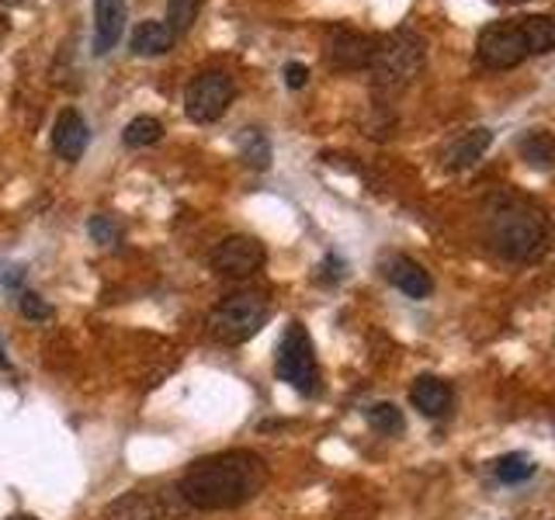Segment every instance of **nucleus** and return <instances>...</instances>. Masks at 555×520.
Instances as JSON below:
<instances>
[{
    "instance_id": "nucleus-1",
    "label": "nucleus",
    "mask_w": 555,
    "mask_h": 520,
    "mask_svg": "<svg viewBox=\"0 0 555 520\" xmlns=\"http://www.w3.org/2000/svg\"><path fill=\"white\" fill-rule=\"evenodd\" d=\"M268 482V465L257 451H219L184 468L178 496L195 510H236Z\"/></svg>"
},
{
    "instance_id": "nucleus-30",
    "label": "nucleus",
    "mask_w": 555,
    "mask_h": 520,
    "mask_svg": "<svg viewBox=\"0 0 555 520\" xmlns=\"http://www.w3.org/2000/svg\"><path fill=\"white\" fill-rule=\"evenodd\" d=\"M500 4H528V0H500Z\"/></svg>"
},
{
    "instance_id": "nucleus-9",
    "label": "nucleus",
    "mask_w": 555,
    "mask_h": 520,
    "mask_svg": "<svg viewBox=\"0 0 555 520\" xmlns=\"http://www.w3.org/2000/svg\"><path fill=\"white\" fill-rule=\"evenodd\" d=\"M382 274H386V282L392 288H399L406 295V299H427L434 291V277L424 264H416L413 257H403V253H392L386 257V264H382Z\"/></svg>"
},
{
    "instance_id": "nucleus-23",
    "label": "nucleus",
    "mask_w": 555,
    "mask_h": 520,
    "mask_svg": "<svg viewBox=\"0 0 555 520\" xmlns=\"http://www.w3.org/2000/svg\"><path fill=\"white\" fill-rule=\"evenodd\" d=\"M202 0H167V25L173 35H184L191 25L198 22Z\"/></svg>"
},
{
    "instance_id": "nucleus-11",
    "label": "nucleus",
    "mask_w": 555,
    "mask_h": 520,
    "mask_svg": "<svg viewBox=\"0 0 555 520\" xmlns=\"http://www.w3.org/2000/svg\"><path fill=\"white\" fill-rule=\"evenodd\" d=\"M372 52H375L372 35H361L351 28H337L334 35H330V46H326L330 63L340 66V69H364L372 63Z\"/></svg>"
},
{
    "instance_id": "nucleus-10",
    "label": "nucleus",
    "mask_w": 555,
    "mask_h": 520,
    "mask_svg": "<svg viewBox=\"0 0 555 520\" xmlns=\"http://www.w3.org/2000/svg\"><path fill=\"white\" fill-rule=\"evenodd\" d=\"M410 403L416 413L427 416V420H441V416H448L451 406H455V389H451V381L438 375H421L410 386Z\"/></svg>"
},
{
    "instance_id": "nucleus-17",
    "label": "nucleus",
    "mask_w": 555,
    "mask_h": 520,
    "mask_svg": "<svg viewBox=\"0 0 555 520\" xmlns=\"http://www.w3.org/2000/svg\"><path fill=\"white\" fill-rule=\"evenodd\" d=\"M517 153L520 160L534 170H552L555 167V135L545 129H528L517 139Z\"/></svg>"
},
{
    "instance_id": "nucleus-8",
    "label": "nucleus",
    "mask_w": 555,
    "mask_h": 520,
    "mask_svg": "<svg viewBox=\"0 0 555 520\" xmlns=\"http://www.w3.org/2000/svg\"><path fill=\"white\" fill-rule=\"evenodd\" d=\"M268 250L264 243L254 236L233 233L225 236L219 247L212 250V268L219 277H230V282H243V277H254L260 268H264Z\"/></svg>"
},
{
    "instance_id": "nucleus-24",
    "label": "nucleus",
    "mask_w": 555,
    "mask_h": 520,
    "mask_svg": "<svg viewBox=\"0 0 555 520\" xmlns=\"http://www.w3.org/2000/svg\"><path fill=\"white\" fill-rule=\"evenodd\" d=\"M87 233H91L94 243L112 247V243H118V222L112 216H94L91 222H87Z\"/></svg>"
},
{
    "instance_id": "nucleus-6",
    "label": "nucleus",
    "mask_w": 555,
    "mask_h": 520,
    "mask_svg": "<svg viewBox=\"0 0 555 520\" xmlns=\"http://www.w3.org/2000/svg\"><path fill=\"white\" fill-rule=\"evenodd\" d=\"M233 77L222 74V69H205L195 80L188 83L184 91V112L191 121H198V126H212L225 115V108L233 104Z\"/></svg>"
},
{
    "instance_id": "nucleus-27",
    "label": "nucleus",
    "mask_w": 555,
    "mask_h": 520,
    "mask_svg": "<svg viewBox=\"0 0 555 520\" xmlns=\"http://www.w3.org/2000/svg\"><path fill=\"white\" fill-rule=\"evenodd\" d=\"M306 80H309V69H306L302 63H288V66H285V83L292 87V91H299V87H306Z\"/></svg>"
},
{
    "instance_id": "nucleus-31",
    "label": "nucleus",
    "mask_w": 555,
    "mask_h": 520,
    "mask_svg": "<svg viewBox=\"0 0 555 520\" xmlns=\"http://www.w3.org/2000/svg\"><path fill=\"white\" fill-rule=\"evenodd\" d=\"M0 4H25V0H0Z\"/></svg>"
},
{
    "instance_id": "nucleus-21",
    "label": "nucleus",
    "mask_w": 555,
    "mask_h": 520,
    "mask_svg": "<svg viewBox=\"0 0 555 520\" xmlns=\"http://www.w3.org/2000/svg\"><path fill=\"white\" fill-rule=\"evenodd\" d=\"M240 153H243V160H247L250 167H257V170L271 167V143H268V135L260 129H243L240 132Z\"/></svg>"
},
{
    "instance_id": "nucleus-3",
    "label": "nucleus",
    "mask_w": 555,
    "mask_h": 520,
    "mask_svg": "<svg viewBox=\"0 0 555 520\" xmlns=\"http://www.w3.org/2000/svg\"><path fill=\"white\" fill-rule=\"evenodd\" d=\"M427 56V46L416 31L410 28H396L389 35L375 39V52L369 69L375 74V83L382 91H403V87L421 74Z\"/></svg>"
},
{
    "instance_id": "nucleus-7",
    "label": "nucleus",
    "mask_w": 555,
    "mask_h": 520,
    "mask_svg": "<svg viewBox=\"0 0 555 520\" xmlns=\"http://www.w3.org/2000/svg\"><path fill=\"white\" fill-rule=\"evenodd\" d=\"M531 56L525 28H520V17H511V22H493L479 31L476 42V60L490 69H511L517 63H525Z\"/></svg>"
},
{
    "instance_id": "nucleus-15",
    "label": "nucleus",
    "mask_w": 555,
    "mask_h": 520,
    "mask_svg": "<svg viewBox=\"0 0 555 520\" xmlns=\"http://www.w3.org/2000/svg\"><path fill=\"white\" fill-rule=\"evenodd\" d=\"M108 520H178V514L167 507L164 496L135 493V496L118 499L115 507L108 510Z\"/></svg>"
},
{
    "instance_id": "nucleus-4",
    "label": "nucleus",
    "mask_w": 555,
    "mask_h": 520,
    "mask_svg": "<svg viewBox=\"0 0 555 520\" xmlns=\"http://www.w3.org/2000/svg\"><path fill=\"white\" fill-rule=\"evenodd\" d=\"M271 316V299L264 291H233L212 309L208 316V334L219 343H247L260 334V326Z\"/></svg>"
},
{
    "instance_id": "nucleus-20",
    "label": "nucleus",
    "mask_w": 555,
    "mask_h": 520,
    "mask_svg": "<svg viewBox=\"0 0 555 520\" xmlns=\"http://www.w3.org/2000/svg\"><path fill=\"white\" fill-rule=\"evenodd\" d=\"M160 135H164V126L156 121L153 115H139L132 118L126 132H121V143L132 146V150H143V146H153V143H160Z\"/></svg>"
},
{
    "instance_id": "nucleus-14",
    "label": "nucleus",
    "mask_w": 555,
    "mask_h": 520,
    "mask_svg": "<svg viewBox=\"0 0 555 520\" xmlns=\"http://www.w3.org/2000/svg\"><path fill=\"white\" fill-rule=\"evenodd\" d=\"M490 143H493L490 129H468L459 139H451L448 150L441 153V164L448 170H468V167H476L482 160V153L490 150Z\"/></svg>"
},
{
    "instance_id": "nucleus-22",
    "label": "nucleus",
    "mask_w": 555,
    "mask_h": 520,
    "mask_svg": "<svg viewBox=\"0 0 555 520\" xmlns=\"http://www.w3.org/2000/svg\"><path fill=\"white\" fill-rule=\"evenodd\" d=\"M364 416H369L372 430L378 433H389V438H396V433L406 430V420H403V410H399L396 403H375L364 410Z\"/></svg>"
},
{
    "instance_id": "nucleus-26",
    "label": "nucleus",
    "mask_w": 555,
    "mask_h": 520,
    "mask_svg": "<svg viewBox=\"0 0 555 520\" xmlns=\"http://www.w3.org/2000/svg\"><path fill=\"white\" fill-rule=\"evenodd\" d=\"M22 277H25V268L0 260V285H4V288H17V285H22Z\"/></svg>"
},
{
    "instance_id": "nucleus-28",
    "label": "nucleus",
    "mask_w": 555,
    "mask_h": 520,
    "mask_svg": "<svg viewBox=\"0 0 555 520\" xmlns=\"http://www.w3.org/2000/svg\"><path fill=\"white\" fill-rule=\"evenodd\" d=\"M0 372H11V358L4 351V343H0Z\"/></svg>"
},
{
    "instance_id": "nucleus-16",
    "label": "nucleus",
    "mask_w": 555,
    "mask_h": 520,
    "mask_svg": "<svg viewBox=\"0 0 555 520\" xmlns=\"http://www.w3.org/2000/svg\"><path fill=\"white\" fill-rule=\"evenodd\" d=\"M173 39L178 35L170 31V25L167 22H139L135 28H132V52L135 56H164V52L173 46Z\"/></svg>"
},
{
    "instance_id": "nucleus-2",
    "label": "nucleus",
    "mask_w": 555,
    "mask_h": 520,
    "mask_svg": "<svg viewBox=\"0 0 555 520\" xmlns=\"http://www.w3.org/2000/svg\"><path fill=\"white\" fill-rule=\"evenodd\" d=\"M486 225V243L507 260L517 264H528L545 253L548 243V222L538 208L525 198L511 195V191H500L490 202H486L482 212Z\"/></svg>"
},
{
    "instance_id": "nucleus-25",
    "label": "nucleus",
    "mask_w": 555,
    "mask_h": 520,
    "mask_svg": "<svg viewBox=\"0 0 555 520\" xmlns=\"http://www.w3.org/2000/svg\"><path fill=\"white\" fill-rule=\"evenodd\" d=\"M17 306H22V312L28 320H35V323H46L49 316H52V309H49V302L46 299H39L35 291H22V299H17Z\"/></svg>"
},
{
    "instance_id": "nucleus-19",
    "label": "nucleus",
    "mask_w": 555,
    "mask_h": 520,
    "mask_svg": "<svg viewBox=\"0 0 555 520\" xmlns=\"http://www.w3.org/2000/svg\"><path fill=\"white\" fill-rule=\"evenodd\" d=\"M520 28H525L531 56H542V52L555 49V14H528L520 17Z\"/></svg>"
},
{
    "instance_id": "nucleus-18",
    "label": "nucleus",
    "mask_w": 555,
    "mask_h": 520,
    "mask_svg": "<svg viewBox=\"0 0 555 520\" xmlns=\"http://www.w3.org/2000/svg\"><path fill=\"white\" fill-rule=\"evenodd\" d=\"M534 472H538V465L531 455H525V451H507V455H500L493 461V479L503 485H520V482H528Z\"/></svg>"
},
{
    "instance_id": "nucleus-29",
    "label": "nucleus",
    "mask_w": 555,
    "mask_h": 520,
    "mask_svg": "<svg viewBox=\"0 0 555 520\" xmlns=\"http://www.w3.org/2000/svg\"><path fill=\"white\" fill-rule=\"evenodd\" d=\"M8 520H39V517H31V514H11Z\"/></svg>"
},
{
    "instance_id": "nucleus-5",
    "label": "nucleus",
    "mask_w": 555,
    "mask_h": 520,
    "mask_svg": "<svg viewBox=\"0 0 555 520\" xmlns=\"http://www.w3.org/2000/svg\"><path fill=\"white\" fill-rule=\"evenodd\" d=\"M274 372L299 395L320 392V364H317V351H312V337L302 323L285 326V334L278 340V351H274Z\"/></svg>"
},
{
    "instance_id": "nucleus-13",
    "label": "nucleus",
    "mask_w": 555,
    "mask_h": 520,
    "mask_svg": "<svg viewBox=\"0 0 555 520\" xmlns=\"http://www.w3.org/2000/svg\"><path fill=\"white\" fill-rule=\"evenodd\" d=\"M126 31V0H94V52L108 56Z\"/></svg>"
},
{
    "instance_id": "nucleus-12",
    "label": "nucleus",
    "mask_w": 555,
    "mask_h": 520,
    "mask_svg": "<svg viewBox=\"0 0 555 520\" xmlns=\"http://www.w3.org/2000/svg\"><path fill=\"white\" fill-rule=\"evenodd\" d=\"M87 143H91V129L77 108H63L56 126H52V150H56L63 160L77 164L80 156L87 153Z\"/></svg>"
}]
</instances>
